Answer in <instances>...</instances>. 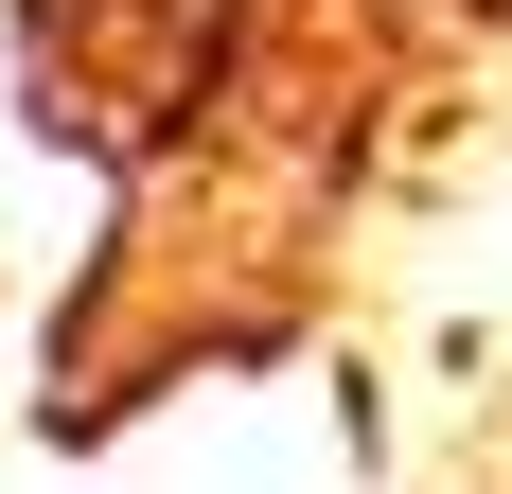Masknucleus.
<instances>
[{"mask_svg": "<svg viewBox=\"0 0 512 494\" xmlns=\"http://www.w3.org/2000/svg\"><path fill=\"white\" fill-rule=\"evenodd\" d=\"M424 18H477V36H512V0H424Z\"/></svg>", "mask_w": 512, "mask_h": 494, "instance_id": "f257e3e1", "label": "nucleus"}]
</instances>
